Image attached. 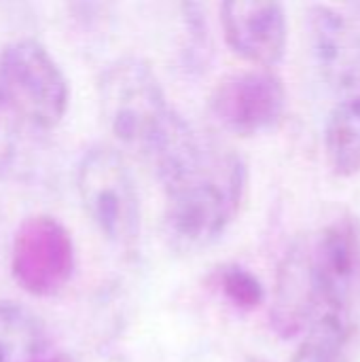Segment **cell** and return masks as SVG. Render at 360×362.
<instances>
[{"instance_id": "6da1fadb", "label": "cell", "mask_w": 360, "mask_h": 362, "mask_svg": "<svg viewBox=\"0 0 360 362\" xmlns=\"http://www.w3.org/2000/svg\"><path fill=\"white\" fill-rule=\"evenodd\" d=\"M151 165L166 191L168 246L176 255L191 257L216 244L246 197L248 168L242 155L187 123Z\"/></svg>"}, {"instance_id": "7a4b0ae2", "label": "cell", "mask_w": 360, "mask_h": 362, "mask_svg": "<svg viewBox=\"0 0 360 362\" xmlns=\"http://www.w3.org/2000/svg\"><path fill=\"white\" fill-rule=\"evenodd\" d=\"M98 102L108 132L119 144L151 163L187 127L142 57H119L98 78Z\"/></svg>"}, {"instance_id": "3957f363", "label": "cell", "mask_w": 360, "mask_h": 362, "mask_svg": "<svg viewBox=\"0 0 360 362\" xmlns=\"http://www.w3.org/2000/svg\"><path fill=\"white\" fill-rule=\"evenodd\" d=\"M0 98L23 127L49 132L68 112L70 85L42 42L17 38L0 51Z\"/></svg>"}, {"instance_id": "277c9868", "label": "cell", "mask_w": 360, "mask_h": 362, "mask_svg": "<svg viewBox=\"0 0 360 362\" xmlns=\"http://www.w3.org/2000/svg\"><path fill=\"white\" fill-rule=\"evenodd\" d=\"M76 191L85 214L110 244H136L142 225L140 197L134 174L117 148L93 146L81 157Z\"/></svg>"}, {"instance_id": "5b68a950", "label": "cell", "mask_w": 360, "mask_h": 362, "mask_svg": "<svg viewBox=\"0 0 360 362\" xmlns=\"http://www.w3.org/2000/svg\"><path fill=\"white\" fill-rule=\"evenodd\" d=\"M284 81L272 68H250L227 74L210 93L208 110L231 136L255 138L280 125L286 112Z\"/></svg>"}, {"instance_id": "8992f818", "label": "cell", "mask_w": 360, "mask_h": 362, "mask_svg": "<svg viewBox=\"0 0 360 362\" xmlns=\"http://www.w3.org/2000/svg\"><path fill=\"white\" fill-rule=\"evenodd\" d=\"M11 269L15 282L30 295L59 293L74 272L72 235L53 216L25 218L13 238Z\"/></svg>"}, {"instance_id": "52a82bcc", "label": "cell", "mask_w": 360, "mask_h": 362, "mask_svg": "<svg viewBox=\"0 0 360 362\" xmlns=\"http://www.w3.org/2000/svg\"><path fill=\"white\" fill-rule=\"evenodd\" d=\"M308 238L320 314L354 316L360 297V223L346 214Z\"/></svg>"}, {"instance_id": "ba28073f", "label": "cell", "mask_w": 360, "mask_h": 362, "mask_svg": "<svg viewBox=\"0 0 360 362\" xmlns=\"http://www.w3.org/2000/svg\"><path fill=\"white\" fill-rule=\"evenodd\" d=\"M221 25L229 49L257 68H274L286 55L284 0H223Z\"/></svg>"}, {"instance_id": "9c48e42d", "label": "cell", "mask_w": 360, "mask_h": 362, "mask_svg": "<svg viewBox=\"0 0 360 362\" xmlns=\"http://www.w3.org/2000/svg\"><path fill=\"white\" fill-rule=\"evenodd\" d=\"M308 38L320 76L346 95L360 93V28L342 11L318 4L308 15Z\"/></svg>"}, {"instance_id": "30bf717a", "label": "cell", "mask_w": 360, "mask_h": 362, "mask_svg": "<svg viewBox=\"0 0 360 362\" xmlns=\"http://www.w3.org/2000/svg\"><path fill=\"white\" fill-rule=\"evenodd\" d=\"M320 316V299L310 255V238L295 240L276 276V291L272 303V329L284 337H297Z\"/></svg>"}, {"instance_id": "8fae6325", "label": "cell", "mask_w": 360, "mask_h": 362, "mask_svg": "<svg viewBox=\"0 0 360 362\" xmlns=\"http://www.w3.org/2000/svg\"><path fill=\"white\" fill-rule=\"evenodd\" d=\"M325 155L333 174H360V93L339 100L325 123Z\"/></svg>"}, {"instance_id": "7c38bea8", "label": "cell", "mask_w": 360, "mask_h": 362, "mask_svg": "<svg viewBox=\"0 0 360 362\" xmlns=\"http://www.w3.org/2000/svg\"><path fill=\"white\" fill-rule=\"evenodd\" d=\"M354 329V316L320 314L306 329L303 341L291 362H350Z\"/></svg>"}, {"instance_id": "4fadbf2b", "label": "cell", "mask_w": 360, "mask_h": 362, "mask_svg": "<svg viewBox=\"0 0 360 362\" xmlns=\"http://www.w3.org/2000/svg\"><path fill=\"white\" fill-rule=\"evenodd\" d=\"M47 352L40 320L19 303H0V362H28Z\"/></svg>"}, {"instance_id": "5bb4252c", "label": "cell", "mask_w": 360, "mask_h": 362, "mask_svg": "<svg viewBox=\"0 0 360 362\" xmlns=\"http://www.w3.org/2000/svg\"><path fill=\"white\" fill-rule=\"evenodd\" d=\"M221 288L227 299L242 310L259 308L265 297L259 278L240 265H227L221 269Z\"/></svg>"}, {"instance_id": "9a60e30c", "label": "cell", "mask_w": 360, "mask_h": 362, "mask_svg": "<svg viewBox=\"0 0 360 362\" xmlns=\"http://www.w3.org/2000/svg\"><path fill=\"white\" fill-rule=\"evenodd\" d=\"M21 127L23 125L15 119V115L0 98V176H4L17 159Z\"/></svg>"}, {"instance_id": "2e32d148", "label": "cell", "mask_w": 360, "mask_h": 362, "mask_svg": "<svg viewBox=\"0 0 360 362\" xmlns=\"http://www.w3.org/2000/svg\"><path fill=\"white\" fill-rule=\"evenodd\" d=\"M28 362H76L72 356H68V354H40V356H36V358H32V361Z\"/></svg>"}, {"instance_id": "e0dca14e", "label": "cell", "mask_w": 360, "mask_h": 362, "mask_svg": "<svg viewBox=\"0 0 360 362\" xmlns=\"http://www.w3.org/2000/svg\"><path fill=\"white\" fill-rule=\"evenodd\" d=\"M348 4H352V8L360 13V0H348Z\"/></svg>"}, {"instance_id": "ac0fdd59", "label": "cell", "mask_w": 360, "mask_h": 362, "mask_svg": "<svg viewBox=\"0 0 360 362\" xmlns=\"http://www.w3.org/2000/svg\"><path fill=\"white\" fill-rule=\"evenodd\" d=\"M246 362H265V361H261V358H248Z\"/></svg>"}]
</instances>
